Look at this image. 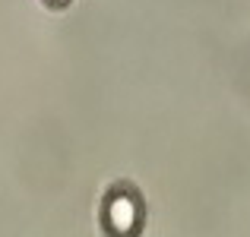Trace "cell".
Segmentation results:
<instances>
[{"mask_svg":"<svg viewBox=\"0 0 250 237\" xmlns=\"http://www.w3.org/2000/svg\"><path fill=\"white\" fill-rule=\"evenodd\" d=\"M104 237H140L146 228V199L130 180H117L98 209Z\"/></svg>","mask_w":250,"mask_h":237,"instance_id":"1","label":"cell"},{"mask_svg":"<svg viewBox=\"0 0 250 237\" xmlns=\"http://www.w3.org/2000/svg\"><path fill=\"white\" fill-rule=\"evenodd\" d=\"M44 3H48V6H54V10H61V6H67L70 0H44Z\"/></svg>","mask_w":250,"mask_h":237,"instance_id":"2","label":"cell"}]
</instances>
